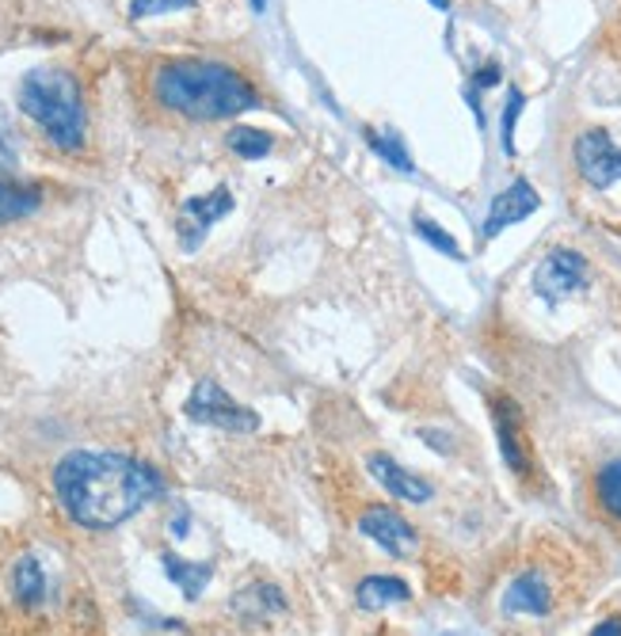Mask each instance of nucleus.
Instances as JSON below:
<instances>
[{
	"label": "nucleus",
	"mask_w": 621,
	"mask_h": 636,
	"mask_svg": "<svg viewBox=\"0 0 621 636\" xmlns=\"http://www.w3.org/2000/svg\"><path fill=\"white\" fill-rule=\"evenodd\" d=\"M583 282H587V259H583L580 252H568V249L549 252L534 271L537 297H545L549 305L565 302V297L575 294Z\"/></svg>",
	"instance_id": "nucleus-8"
},
{
	"label": "nucleus",
	"mask_w": 621,
	"mask_h": 636,
	"mask_svg": "<svg viewBox=\"0 0 621 636\" xmlns=\"http://www.w3.org/2000/svg\"><path fill=\"white\" fill-rule=\"evenodd\" d=\"M496 435H499V454H504L507 469L519 476H530V446L527 431H522V416L507 396H496Z\"/></svg>",
	"instance_id": "nucleus-11"
},
{
	"label": "nucleus",
	"mask_w": 621,
	"mask_h": 636,
	"mask_svg": "<svg viewBox=\"0 0 621 636\" xmlns=\"http://www.w3.org/2000/svg\"><path fill=\"white\" fill-rule=\"evenodd\" d=\"M20 107L27 118L42 126L50 145L62 153L85 145L88 115H85V96L73 73L65 69H31L20 85Z\"/></svg>",
	"instance_id": "nucleus-3"
},
{
	"label": "nucleus",
	"mask_w": 621,
	"mask_h": 636,
	"mask_svg": "<svg viewBox=\"0 0 621 636\" xmlns=\"http://www.w3.org/2000/svg\"><path fill=\"white\" fill-rule=\"evenodd\" d=\"M366 469H370V476L389 492V496L404 499V504H428V499L435 496L423 476L408 473V469H404L401 461L389 458V454H370V458H366Z\"/></svg>",
	"instance_id": "nucleus-10"
},
{
	"label": "nucleus",
	"mask_w": 621,
	"mask_h": 636,
	"mask_svg": "<svg viewBox=\"0 0 621 636\" xmlns=\"http://www.w3.org/2000/svg\"><path fill=\"white\" fill-rule=\"evenodd\" d=\"M42 206V191L24 179L0 176V226H12L20 218H31L35 209Z\"/></svg>",
	"instance_id": "nucleus-14"
},
{
	"label": "nucleus",
	"mask_w": 621,
	"mask_h": 636,
	"mask_svg": "<svg viewBox=\"0 0 621 636\" xmlns=\"http://www.w3.org/2000/svg\"><path fill=\"white\" fill-rule=\"evenodd\" d=\"M233 610L241 613L244 621H264V618H271V613L287 610V595H282L275 583H252V587H244L241 595L233 598Z\"/></svg>",
	"instance_id": "nucleus-15"
},
{
	"label": "nucleus",
	"mask_w": 621,
	"mask_h": 636,
	"mask_svg": "<svg viewBox=\"0 0 621 636\" xmlns=\"http://www.w3.org/2000/svg\"><path fill=\"white\" fill-rule=\"evenodd\" d=\"M226 141L237 156H244V161H259V156L271 153V133L249 130V126H233V130L226 133Z\"/></svg>",
	"instance_id": "nucleus-18"
},
{
	"label": "nucleus",
	"mask_w": 621,
	"mask_h": 636,
	"mask_svg": "<svg viewBox=\"0 0 621 636\" xmlns=\"http://www.w3.org/2000/svg\"><path fill=\"white\" fill-rule=\"evenodd\" d=\"M408 598H411V587L404 580H396V575H366L355 587V602L370 613L401 606V602H408Z\"/></svg>",
	"instance_id": "nucleus-12"
},
{
	"label": "nucleus",
	"mask_w": 621,
	"mask_h": 636,
	"mask_svg": "<svg viewBox=\"0 0 621 636\" xmlns=\"http://www.w3.org/2000/svg\"><path fill=\"white\" fill-rule=\"evenodd\" d=\"M416 233H420L423 241L431 244V249H439V252H443V256H451V259H461V249H458V241H454V237L446 233V229H439V226H435V221H431V218H423V214H420V218H416Z\"/></svg>",
	"instance_id": "nucleus-21"
},
{
	"label": "nucleus",
	"mask_w": 621,
	"mask_h": 636,
	"mask_svg": "<svg viewBox=\"0 0 621 636\" xmlns=\"http://www.w3.org/2000/svg\"><path fill=\"white\" fill-rule=\"evenodd\" d=\"M537 206H542V199H537L534 187H530L527 179H515L507 191H499L496 199H492L489 218H484V237H499L507 226H519V221H527Z\"/></svg>",
	"instance_id": "nucleus-9"
},
{
	"label": "nucleus",
	"mask_w": 621,
	"mask_h": 636,
	"mask_svg": "<svg viewBox=\"0 0 621 636\" xmlns=\"http://www.w3.org/2000/svg\"><path fill=\"white\" fill-rule=\"evenodd\" d=\"M0 168H16V149H12V138L0 130Z\"/></svg>",
	"instance_id": "nucleus-24"
},
{
	"label": "nucleus",
	"mask_w": 621,
	"mask_h": 636,
	"mask_svg": "<svg viewBox=\"0 0 621 636\" xmlns=\"http://www.w3.org/2000/svg\"><path fill=\"white\" fill-rule=\"evenodd\" d=\"M496 80H499V65H496V62H492V65H484V69H481V88L496 85Z\"/></svg>",
	"instance_id": "nucleus-26"
},
{
	"label": "nucleus",
	"mask_w": 621,
	"mask_h": 636,
	"mask_svg": "<svg viewBox=\"0 0 621 636\" xmlns=\"http://www.w3.org/2000/svg\"><path fill=\"white\" fill-rule=\"evenodd\" d=\"M595 492H598V504H603L606 511L613 514V519H621V458L598 469Z\"/></svg>",
	"instance_id": "nucleus-19"
},
{
	"label": "nucleus",
	"mask_w": 621,
	"mask_h": 636,
	"mask_svg": "<svg viewBox=\"0 0 621 636\" xmlns=\"http://www.w3.org/2000/svg\"><path fill=\"white\" fill-rule=\"evenodd\" d=\"M591 636H621V618H606L603 625H595Z\"/></svg>",
	"instance_id": "nucleus-25"
},
{
	"label": "nucleus",
	"mask_w": 621,
	"mask_h": 636,
	"mask_svg": "<svg viewBox=\"0 0 621 636\" xmlns=\"http://www.w3.org/2000/svg\"><path fill=\"white\" fill-rule=\"evenodd\" d=\"M267 9V0H252V12H264Z\"/></svg>",
	"instance_id": "nucleus-27"
},
{
	"label": "nucleus",
	"mask_w": 621,
	"mask_h": 636,
	"mask_svg": "<svg viewBox=\"0 0 621 636\" xmlns=\"http://www.w3.org/2000/svg\"><path fill=\"white\" fill-rule=\"evenodd\" d=\"M187 419L194 423H206V428L233 431V435H252L259 428V416L244 404H237L218 381H199L187 396Z\"/></svg>",
	"instance_id": "nucleus-4"
},
{
	"label": "nucleus",
	"mask_w": 621,
	"mask_h": 636,
	"mask_svg": "<svg viewBox=\"0 0 621 636\" xmlns=\"http://www.w3.org/2000/svg\"><path fill=\"white\" fill-rule=\"evenodd\" d=\"M233 209V194H229V187H214L211 194H194V199H187L183 206H179V218H176V233H179V249L183 252H194L202 241H206V233H211L214 221H221Z\"/></svg>",
	"instance_id": "nucleus-6"
},
{
	"label": "nucleus",
	"mask_w": 621,
	"mask_h": 636,
	"mask_svg": "<svg viewBox=\"0 0 621 636\" xmlns=\"http://www.w3.org/2000/svg\"><path fill=\"white\" fill-rule=\"evenodd\" d=\"M194 0H130V16L134 20H149V16H164V12H179L191 9Z\"/></svg>",
	"instance_id": "nucleus-23"
},
{
	"label": "nucleus",
	"mask_w": 621,
	"mask_h": 636,
	"mask_svg": "<svg viewBox=\"0 0 621 636\" xmlns=\"http://www.w3.org/2000/svg\"><path fill=\"white\" fill-rule=\"evenodd\" d=\"M431 4H435V9H451V0H431Z\"/></svg>",
	"instance_id": "nucleus-28"
},
{
	"label": "nucleus",
	"mask_w": 621,
	"mask_h": 636,
	"mask_svg": "<svg viewBox=\"0 0 621 636\" xmlns=\"http://www.w3.org/2000/svg\"><path fill=\"white\" fill-rule=\"evenodd\" d=\"M161 564H164V575H168V580L183 590V598H191V602L202 595V587H206L214 575V568L206 564V560L194 564V560H183V557H176V552H164Z\"/></svg>",
	"instance_id": "nucleus-16"
},
{
	"label": "nucleus",
	"mask_w": 621,
	"mask_h": 636,
	"mask_svg": "<svg viewBox=\"0 0 621 636\" xmlns=\"http://www.w3.org/2000/svg\"><path fill=\"white\" fill-rule=\"evenodd\" d=\"M549 583L542 580L537 572H522L519 580L507 587V598H504V610L507 613H534V618H542V613H549Z\"/></svg>",
	"instance_id": "nucleus-13"
},
{
	"label": "nucleus",
	"mask_w": 621,
	"mask_h": 636,
	"mask_svg": "<svg viewBox=\"0 0 621 636\" xmlns=\"http://www.w3.org/2000/svg\"><path fill=\"white\" fill-rule=\"evenodd\" d=\"M366 138H370L373 153H378L385 164H393L396 171H411V156H408V149H404V141L396 138V133H373V130H366Z\"/></svg>",
	"instance_id": "nucleus-20"
},
{
	"label": "nucleus",
	"mask_w": 621,
	"mask_h": 636,
	"mask_svg": "<svg viewBox=\"0 0 621 636\" xmlns=\"http://www.w3.org/2000/svg\"><path fill=\"white\" fill-rule=\"evenodd\" d=\"M12 590L24 606H42L47 598V575H42V564L35 557H20L16 568H12Z\"/></svg>",
	"instance_id": "nucleus-17"
},
{
	"label": "nucleus",
	"mask_w": 621,
	"mask_h": 636,
	"mask_svg": "<svg viewBox=\"0 0 621 636\" xmlns=\"http://www.w3.org/2000/svg\"><path fill=\"white\" fill-rule=\"evenodd\" d=\"M54 488L77 526L111 530L161 496V476L126 454L73 450L58 461Z\"/></svg>",
	"instance_id": "nucleus-1"
},
{
	"label": "nucleus",
	"mask_w": 621,
	"mask_h": 636,
	"mask_svg": "<svg viewBox=\"0 0 621 636\" xmlns=\"http://www.w3.org/2000/svg\"><path fill=\"white\" fill-rule=\"evenodd\" d=\"M575 168L595 191H606L621 179V149L606 130H587L575 138Z\"/></svg>",
	"instance_id": "nucleus-7"
},
{
	"label": "nucleus",
	"mask_w": 621,
	"mask_h": 636,
	"mask_svg": "<svg viewBox=\"0 0 621 636\" xmlns=\"http://www.w3.org/2000/svg\"><path fill=\"white\" fill-rule=\"evenodd\" d=\"M358 534L370 537L378 549H385L389 557H396V560L416 557V549H420V534L408 526L404 514H396L393 507H385V504H373L358 514Z\"/></svg>",
	"instance_id": "nucleus-5"
},
{
	"label": "nucleus",
	"mask_w": 621,
	"mask_h": 636,
	"mask_svg": "<svg viewBox=\"0 0 621 636\" xmlns=\"http://www.w3.org/2000/svg\"><path fill=\"white\" fill-rule=\"evenodd\" d=\"M153 96L172 115L194 118V123H218L259 107V96L237 69L202 58H176L156 65Z\"/></svg>",
	"instance_id": "nucleus-2"
},
{
	"label": "nucleus",
	"mask_w": 621,
	"mask_h": 636,
	"mask_svg": "<svg viewBox=\"0 0 621 636\" xmlns=\"http://www.w3.org/2000/svg\"><path fill=\"white\" fill-rule=\"evenodd\" d=\"M522 103H527V96L519 92V88H511L507 92V107H504V153L515 156V123H519L522 115Z\"/></svg>",
	"instance_id": "nucleus-22"
}]
</instances>
